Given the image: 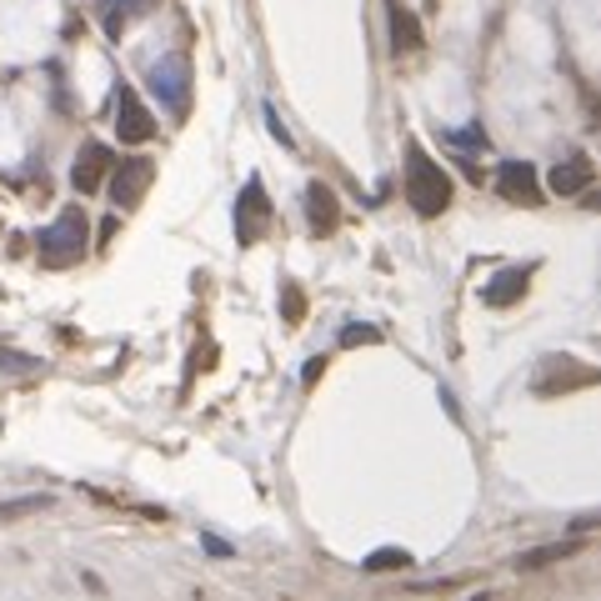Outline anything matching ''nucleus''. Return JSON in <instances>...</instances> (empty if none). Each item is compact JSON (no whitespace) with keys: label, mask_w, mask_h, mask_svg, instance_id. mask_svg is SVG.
Instances as JSON below:
<instances>
[{"label":"nucleus","mask_w":601,"mask_h":601,"mask_svg":"<svg viewBox=\"0 0 601 601\" xmlns=\"http://www.w3.org/2000/svg\"><path fill=\"white\" fill-rule=\"evenodd\" d=\"M371 571H391V566H412V556L406 552H396V546H381V552H371Z\"/></svg>","instance_id":"obj_15"},{"label":"nucleus","mask_w":601,"mask_h":601,"mask_svg":"<svg viewBox=\"0 0 601 601\" xmlns=\"http://www.w3.org/2000/svg\"><path fill=\"white\" fill-rule=\"evenodd\" d=\"M447 141L461 146V151H476V146H486V130L482 126H461V130H447Z\"/></svg>","instance_id":"obj_16"},{"label":"nucleus","mask_w":601,"mask_h":601,"mask_svg":"<svg viewBox=\"0 0 601 601\" xmlns=\"http://www.w3.org/2000/svg\"><path fill=\"white\" fill-rule=\"evenodd\" d=\"M281 307H286V321H301V316H307V296L296 291V286H286V291H281Z\"/></svg>","instance_id":"obj_18"},{"label":"nucleus","mask_w":601,"mask_h":601,"mask_svg":"<svg viewBox=\"0 0 601 601\" xmlns=\"http://www.w3.org/2000/svg\"><path fill=\"white\" fill-rule=\"evenodd\" d=\"M571 552H577L571 542H562V546H542V552H527L517 566H546V562H556V556H571Z\"/></svg>","instance_id":"obj_17"},{"label":"nucleus","mask_w":601,"mask_h":601,"mask_svg":"<svg viewBox=\"0 0 601 601\" xmlns=\"http://www.w3.org/2000/svg\"><path fill=\"white\" fill-rule=\"evenodd\" d=\"M200 546H206V552H211V556H231V546H226L221 536H200Z\"/></svg>","instance_id":"obj_21"},{"label":"nucleus","mask_w":601,"mask_h":601,"mask_svg":"<svg viewBox=\"0 0 601 601\" xmlns=\"http://www.w3.org/2000/svg\"><path fill=\"white\" fill-rule=\"evenodd\" d=\"M271 200H266V186H261L256 176L246 181V190H241V200H236V236H241V246H256L266 231H271Z\"/></svg>","instance_id":"obj_5"},{"label":"nucleus","mask_w":601,"mask_h":601,"mask_svg":"<svg viewBox=\"0 0 601 601\" xmlns=\"http://www.w3.org/2000/svg\"><path fill=\"white\" fill-rule=\"evenodd\" d=\"M146 81H151V95L171 116H186L190 111V60L181 56V50H165L161 60H151Z\"/></svg>","instance_id":"obj_3"},{"label":"nucleus","mask_w":601,"mask_h":601,"mask_svg":"<svg viewBox=\"0 0 601 601\" xmlns=\"http://www.w3.org/2000/svg\"><path fill=\"white\" fill-rule=\"evenodd\" d=\"M111 171H116V176H111V200H116L120 211L141 206V196L151 190V181H155V161H151V155H130V161H116Z\"/></svg>","instance_id":"obj_4"},{"label":"nucleus","mask_w":601,"mask_h":601,"mask_svg":"<svg viewBox=\"0 0 601 601\" xmlns=\"http://www.w3.org/2000/svg\"><path fill=\"white\" fill-rule=\"evenodd\" d=\"M531 271H536V266H507L501 276H492V281L482 286V301L486 307H517L531 286Z\"/></svg>","instance_id":"obj_9"},{"label":"nucleus","mask_w":601,"mask_h":601,"mask_svg":"<svg viewBox=\"0 0 601 601\" xmlns=\"http://www.w3.org/2000/svg\"><path fill=\"white\" fill-rule=\"evenodd\" d=\"M496 190H501V200L536 206V200H542V186H536V165H527V161H501V171H496Z\"/></svg>","instance_id":"obj_7"},{"label":"nucleus","mask_w":601,"mask_h":601,"mask_svg":"<svg viewBox=\"0 0 601 601\" xmlns=\"http://www.w3.org/2000/svg\"><path fill=\"white\" fill-rule=\"evenodd\" d=\"M266 120H271V136H276V141H281V146H291V130L281 126V116H276V106H266Z\"/></svg>","instance_id":"obj_20"},{"label":"nucleus","mask_w":601,"mask_h":601,"mask_svg":"<svg viewBox=\"0 0 601 601\" xmlns=\"http://www.w3.org/2000/svg\"><path fill=\"white\" fill-rule=\"evenodd\" d=\"M116 165V155H111V146H101V141H85L81 146V155H76V165H71V181H76V190L81 196H91V190H101V181H106V171Z\"/></svg>","instance_id":"obj_8"},{"label":"nucleus","mask_w":601,"mask_h":601,"mask_svg":"<svg viewBox=\"0 0 601 601\" xmlns=\"http://www.w3.org/2000/svg\"><path fill=\"white\" fill-rule=\"evenodd\" d=\"M50 507V496L36 492V496H11V501H0V527L5 521H21V517H36V511Z\"/></svg>","instance_id":"obj_14"},{"label":"nucleus","mask_w":601,"mask_h":601,"mask_svg":"<svg viewBox=\"0 0 601 601\" xmlns=\"http://www.w3.org/2000/svg\"><path fill=\"white\" fill-rule=\"evenodd\" d=\"M406 206L416 216H441L451 206V176L441 171V161L426 155V146H406Z\"/></svg>","instance_id":"obj_1"},{"label":"nucleus","mask_w":601,"mask_h":601,"mask_svg":"<svg viewBox=\"0 0 601 601\" xmlns=\"http://www.w3.org/2000/svg\"><path fill=\"white\" fill-rule=\"evenodd\" d=\"M116 130H120V141H130V146H141V141H151L155 136L151 111L141 106V95L130 91L126 81L116 85Z\"/></svg>","instance_id":"obj_6"},{"label":"nucleus","mask_w":601,"mask_h":601,"mask_svg":"<svg viewBox=\"0 0 601 601\" xmlns=\"http://www.w3.org/2000/svg\"><path fill=\"white\" fill-rule=\"evenodd\" d=\"M386 15H391V50L396 56H416L421 50V21L401 0H386Z\"/></svg>","instance_id":"obj_12"},{"label":"nucleus","mask_w":601,"mask_h":601,"mask_svg":"<svg viewBox=\"0 0 601 601\" xmlns=\"http://www.w3.org/2000/svg\"><path fill=\"white\" fill-rule=\"evenodd\" d=\"M151 5H155V0H106V36L120 41L130 25H136L146 11H151Z\"/></svg>","instance_id":"obj_13"},{"label":"nucleus","mask_w":601,"mask_h":601,"mask_svg":"<svg viewBox=\"0 0 601 601\" xmlns=\"http://www.w3.org/2000/svg\"><path fill=\"white\" fill-rule=\"evenodd\" d=\"M307 221L316 236H331L336 231V221H342V206H336V190L321 186V181H311L307 186Z\"/></svg>","instance_id":"obj_11"},{"label":"nucleus","mask_w":601,"mask_h":601,"mask_svg":"<svg viewBox=\"0 0 601 601\" xmlns=\"http://www.w3.org/2000/svg\"><path fill=\"white\" fill-rule=\"evenodd\" d=\"M85 236H91V221H85V211H60L56 221L46 226L36 236V256L41 266H50V271H60V266H76V261L85 256Z\"/></svg>","instance_id":"obj_2"},{"label":"nucleus","mask_w":601,"mask_h":601,"mask_svg":"<svg viewBox=\"0 0 601 601\" xmlns=\"http://www.w3.org/2000/svg\"><path fill=\"white\" fill-rule=\"evenodd\" d=\"M591 176H597V171H591V155L587 151H571L566 161L552 165V176H546V181H552L556 196H581V190L591 186Z\"/></svg>","instance_id":"obj_10"},{"label":"nucleus","mask_w":601,"mask_h":601,"mask_svg":"<svg viewBox=\"0 0 601 601\" xmlns=\"http://www.w3.org/2000/svg\"><path fill=\"white\" fill-rule=\"evenodd\" d=\"M361 342H366V346L381 342V331H377V326H346V331H342V346H361Z\"/></svg>","instance_id":"obj_19"}]
</instances>
